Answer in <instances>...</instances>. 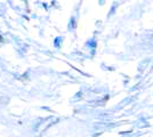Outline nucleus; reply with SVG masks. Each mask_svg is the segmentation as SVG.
<instances>
[]
</instances>
